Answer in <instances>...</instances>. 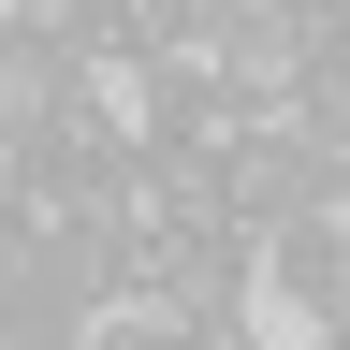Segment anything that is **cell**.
<instances>
[{"instance_id":"6da1fadb","label":"cell","mask_w":350,"mask_h":350,"mask_svg":"<svg viewBox=\"0 0 350 350\" xmlns=\"http://www.w3.org/2000/svg\"><path fill=\"white\" fill-rule=\"evenodd\" d=\"M219 204H234L248 248L292 234V219H336V204H350V146H321V131L278 103V117H248L234 146H219Z\"/></svg>"},{"instance_id":"7a4b0ae2","label":"cell","mask_w":350,"mask_h":350,"mask_svg":"<svg viewBox=\"0 0 350 350\" xmlns=\"http://www.w3.org/2000/svg\"><path fill=\"white\" fill-rule=\"evenodd\" d=\"M117 88H131V131H146V146H234V131L262 117L248 88H234V59H219V44H161V59H117Z\"/></svg>"},{"instance_id":"3957f363","label":"cell","mask_w":350,"mask_h":350,"mask_svg":"<svg viewBox=\"0 0 350 350\" xmlns=\"http://www.w3.org/2000/svg\"><path fill=\"white\" fill-rule=\"evenodd\" d=\"M73 117H103V59H73V44L29 29V15H0V146H44V131H73Z\"/></svg>"},{"instance_id":"277c9868","label":"cell","mask_w":350,"mask_h":350,"mask_svg":"<svg viewBox=\"0 0 350 350\" xmlns=\"http://www.w3.org/2000/svg\"><path fill=\"white\" fill-rule=\"evenodd\" d=\"M248 234H146L131 219V306H161V321H219V306H248Z\"/></svg>"},{"instance_id":"5b68a950","label":"cell","mask_w":350,"mask_h":350,"mask_svg":"<svg viewBox=\"0 0 350 350\" xmlns=\"http://www.w3.org/2000/svg\"><path fill=\"white\" fill-rule=\"evenodd\" d=\"M321 44H336V15H321V0H248V15L219 29V59H234V88H248L262 117H278L292 88L321 73Z\"/></svg>"},{"instance_id":"8992f818","label":"cell","mask_w":350,"mask_h":350,"mask_svg":"<svg viewBox=\"0 0 350 350\" xmlns=\"http://www.w3.org/2000/svg\"><path fill=\"white\" fill-rule=\"evenodd\" d=\"M248 278L278 292L292 321H321V292L350 278V204H336V219H292V234H262V248H248Z\"/></svg>"},{"instance_id":"52a82bcc","label":"cell","mask_w":350,"mask_h":350,"mask_svg":"<svg viewBox=\"0 0 350 350\" xmlns=\"http://www.w3.org/2000/svg\"><path fill=\"white\" fill-rule=\"evenodd\" d=\"M292 117H306V131H321V146H350V29L321 44V73H306V88H292Z\"/></svg>"},{"instance_id":"ba28073f","label":"cell","mask_w":350,"mask_h":350,"mask_svg":"<svg viewBox=\"0 0 350 350\" xmlns=\"http://www.w3.org/2000/svg\"><path fill=\"white\" fill-rule=\"evenodd\" d=\"M306 336H321V350H350V278L321 292V321H306Z\"/></svg>"},{"instance_id":"9c48e42d","label":"cell","mask_w":350,"mask_h":350,"mask_svg":"<svg viewBox=\"0 0 350 350\" xmlns=\"http://www.w3.org/2000/svg\"><path fill=\"white\" fill-rule=\"evenodd\" d=\"M292 350H321V336H292Z\"/></svg>"}]
</instances>
